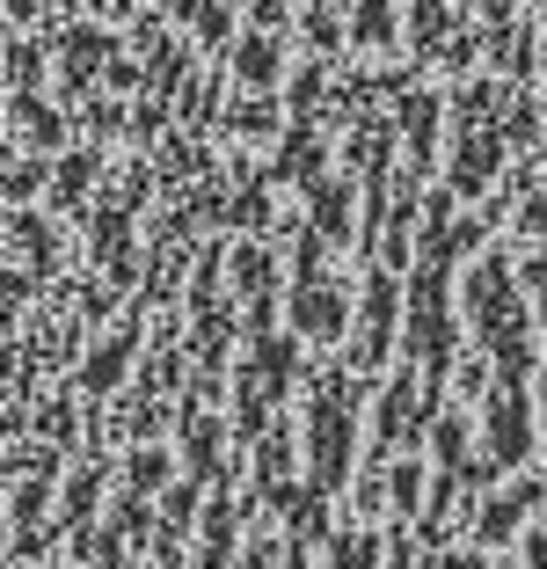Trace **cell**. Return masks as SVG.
<instances>
[{
	"instance_id": "cell-1",
	"label": "cell",
	"mask_w": 547,
	"mask_h": 569,
	"mask_svg": "<svg viewBox=\"0 0 547 569\" xmlns=\"http://www.w3.org/2000/svg\"><path fill=\"white\" fill-rule=\"evenodd\" d=\"M350 417H358V395L344 380H321L315 387V423H307V446H315V482L336 489L350 468Z\"/></svg>"
},
{
	"instance_id": "cell-2",
	"label": "cell",
	"mask_w": 547,
	"mask_h": 569,
	"mask_svg": "<svg viewBox=\"0 0 547 569\" xmlns=\"http://www.w3.org/2000/svg\"><path fill=\"white\" fill-rule=\"evenodd\" d=\"M475 315L481 329H489V343L504 351V366H526V321H518V300H511V278H504V263H481L475 270Z\"/></svg>"
},
{
	"instance_id": "cell-3",
	"label": "cell",
	"mask_w": 547,
	"mask_h": 569,
	"mask_svg": "<svg viewBox=\"0 0 547 569\" xmlns=\"http://www.w3.org/2000/svg\"><path fill=\"white\" fill-rule=\"evenodd\" d=\"M489 446H497L504 468H511V460H526V402H518V387H504L497 409H489Z\"/></svg>"
},
{
	"instance_id": "cell-4",
	"label": "cell",
	"mask_w": 547,
	"mask_h": 569,
	"mask_svg": "<svg viewBox=\"0 0 547 569\" xmlns=\"http://www.w3.org/2000/svg\"><path fill=\"white\" fill-rule=\"evenodd\" d=\"M336 321H344V292H336L329 278H315V270H307V284H299V329L336 336Z\"/></svg>"
},
{
	"instance_id": "cell-5",
	"label": "cell",
	"mask_w": 547,
	"mask_h": 569,
	"mask_svg": "<svg viewBox=\"0 0 547 569\" xmlns=\"http://www.w3.org/2000/svg\"><path fill=\"white\" fill-rule=\"evenodd\" d=\"M533 497H540V489H511V497H504V503H489V511H481V540H504V533H518V519H526V503Z\"/></svg>"
},
{
	"instance_id": "cell-6",
	"label": "cell",
	"mask_w": 547,
	"mask_h": 569,
	"mask_svg": "<svg viewBox=\"0 0 547 569\" xmlns=\"http://www.w3.org/2000/svg\"><path fill=\"white\" fill-rule=\"evenodd\" d=\"M372 562H380L372 533H350V540H336V569H372Z\"/></svg>"
},
{
	"instance_id": "cell-7",
	"label": "cell",
	"mask_w": 547,
	"mask_h": 569,
	"mask_svg": "<svg viewBox=\"0 0 547 569\" xmlns=\"http://www.w3.org/2000/svg\"><path fill=\"white\" fill-rule=\"evenodd\" d=\"M533 569H547V533H533Z\"/></svg>"
},
{
	"instance_id": "cell-8",
	"label": "cell",
	"mask_w": 547,
	"mask_h": 569,
	"mask_svg": "<svg viewBox=\"0 0 547 569\" xmlns=\"http://www.w3.org/2000/svg\"><path fill=\"white\" fill-rule=\"evenodd\" d=\"M263 562H270V555H263V548H249V555H241V569H263Z\"/></svg>"
},
{
	"instance_id": "cell-9",
	"label": "cell",
	"mask_w": 547,
	"mask_h": 569,
	"mask_svg": "<svg viewBox=\"0 0 547 569\" xmlns=\"http://www.w3.org/2000/svg\"><path fill=\"white\" fill-rule=\"evenodd\" d=\"M285 569H307V562H299V555H292V562H285Z\"/></svg>"
},
{
	"instance_id": "cell-10",
	"label": "cell",
	"mask_w": 547,
	"mask_h": 569,
	"mask_svg": "<svg viewBox=\"0 0 547 569\" xmlns=\"http://www.w3.org/2000/svg\"><path fill=\"white\" fill-rule=\"evenodd\" d=\"M395 569H401V562H395Z\"/></svg>"
}]
</instances>
